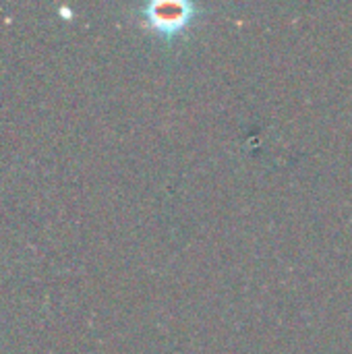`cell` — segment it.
Segmentation results:
<instances>
[{"label":"cell","instance_id":"1","mask_svg":"<svg viewBox=\"0 0 352 354\" xmlns=\"http://www.w3.org/2000/svg\"><path fill=\"white\" fill-rule=\"evenodd\" d=\"M147 17L149 21L160 29V31H178L183 25H187L193 17V4H183V2H158L147 6Z\"/></svg>","mask_w":352,"mask_h":354}]
</instances>
